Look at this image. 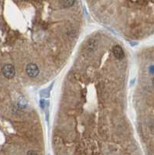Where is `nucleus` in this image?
Masks as SVG:
<instances>
[{"label":"nucleus","mask_w":154,"mask_h":155,"mask_svg":"<svg viewBox=\"0 0 154 155\" xmlns=\"http://www.w3.org/2000/svg\"><path fill=\"white\" fill-rule=\"evenodd\" d=\"M150 72H152V73H154V66H152V67H150Z\"/></svg>","instance_id":"8"},{"label":"nucleus","mask_w":154,"mask_h":155,"mask_svg":"<svg viewBox=\"0 0 154 155\" xmlns=\"http://www.w3.org/2000/svg\"><path fill=\"white\" fill-rule=\"evenodd\" d=\"M96 46V43H95V40H88V42H87V47L89 50H91V51H92L93 49L94 48V47Z\"/></svg>","instance_id":"5"},{"label":"nucleus","mask_w":154,"mask_h":155,"mask_svg":"<svg viewBox=\"0 0 154 155\" xmlns=\"http://www.w3.org/2000/svg\"><path fill=\"white\" fill-rule=\"evenodd\" d=\"M17 104H18L19 107L20 108H25L27 105V102H26V99L23 96H19L18 99V101H17Z\"/></svg>","instance_id":"4"},{"label":"nucleus","mask_w":154,"mask_h":155,"mask_svg":"<svg viewBox=\"0 0 154 155\" xmlns=\"http://www.w3.org/2000/svg\"><path fill=\"white\" fill-rule=\"evenodd\" d=\"M75 0H64V4L65 7H71L74 6Z\"/></svg>","instance_id":"6"},{"label":"nucleus","mask_w":154,"mask_h":155,"mask_svg":"<svg viewBox=\"0 0 154 155\" xmlns=\"http://www.w3.org/2000/svg\"><path fill=\"white\" fill-rule=\"evenodd\" d=\"M26 72L30 78H36L39 74L40 69L37 65H35L33 63H30L28 64L26 66Z\"/></svg>","instance_id":"2"},{"label":"nucleus","mask_w":154,"mask_h":155,"mask_svg":"<svg viewBox=\"0 0 154 155\" xmlns=\"http://www.w3.org/2000/svg\"><path fill=\"white\" fill-rule=\"evenodd\" d=\"M112 52L115 58H117L119 60H122V59L124 58V51H123V49L119 45H115V46L113 47Z\"/></svg>","instance_id":"3"},{"label":"nucleus","mask_w":154,"mask_h":155,"mask_svg":"<svg viewBox=\"0 0 154 155\" xmlns=\"http://www.w3.org/2000/svg\"><path fill=\"white\" fill-rule=\"evenodd\" d=\"M27 154H38V153H37V152H35V151H30L27 153Z\"/></svg>","instance_id":"7"},{"label":"nucleus","mask_w":154,"mask_h":155,"mask_svg":"<svg viewBox=\"0 0 154 155\" xmlns=\"http://www.w3.org/2000/svg\"><path fill=\"white\" fill-rule=\"evenodd\" d=\"M2 74L4 75L6 79H12L14 76H15V74H16V70H15V67L12 65H10V64H7V65H5L3 66L2 69Z\"/></svg>","instance_id":"1"}]
</instances>
